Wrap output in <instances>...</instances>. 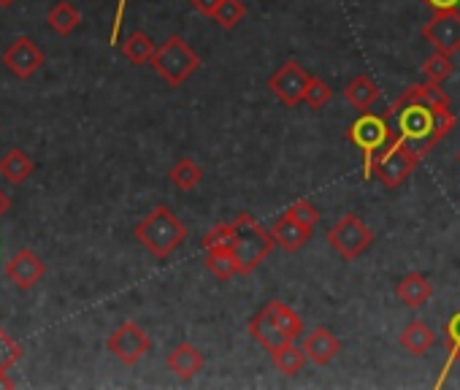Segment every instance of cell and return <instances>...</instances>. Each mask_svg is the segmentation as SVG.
I'll list each match as a JSON object with an SVG mask.
<instances>
[{
	"label": "cell",
	"instance_id": "obj_1",
	"mask_svg": "<svg viewBox=\"0 0 460 390\" xmlns=\"http://www.w3.org/2000/svg\"><path fill=\"white\" fill-rule=\"evenodd\" d=\"M390 117H393V125L398 130V138L417 146L420 155L430 152L455 128L449 95L441 90V84H433V82L411 84L393 103Z\"/></svg>",
	"mask_w": 460,
	"mask_h": 390
},
{
	"label": "cell",
	"instance_id": "obj_2",
	"mask_svg": "<svg viewBox=\"0 0 460 390\" xmlns=\"http://www.w3.org/2000/svg\"><path fill=\"white\" fill-rule=\"evenodd\" d=\"M136 242L157 258L165 261L184 239H187V226L168 209V207H155L138 226H136Z\"/></svg>",
	"mask_w": 460,
	"mask_h": 390
},
{
	"label": "cell",
	"instance_id": "obj_3",
	"mask_svg": "<svg viewBox=\"0 0 460 390\" xmlns=\"http://www.w3.org/2000/svg\"><path fill=\"white\" fill-rule=\"evenodd\" d=\"M277 242L271 236V231H266L250 212L236 215L234 220V250L236 263H239V274H252L271 253H274Z\"/></svg>",
	"mask_w": 460,
	"mask_h": 390
},
{
	"label": "cell",
	"instance_id": "obj_4",
	"mask_svg": "<svg viewBox=\"0 0 460 390\" xmlns=\"http://www.w3.org/2000/svg\"><path fill=\"white\" fill-rule=\"evenodd\" d=\"M398 138V130L393 125V117L390 111L385 114H360L349 128H347V141L355 144L363 157H366V176H371V168L374 163L379 160V155Z\"/></svg>",
	"mask_w": 460,
	"mask_h": 390
},
{
	"label": "cell",
	"instance_id": "obj_5",
	"mask_svg": "<svg viewBox=\"0 0 460 390\" xmlns=\"http://www.w3.org/2000/svg\"><path fill=\"white\" fill-rule=\"evenodd\" d=\"M149 66L155 68V74L165 84L179 87V84H184L200 68V58H198V52L181 36H168L157 47V52H155Z\"/></svg>",
	"mask_w": 460,
	"mask_h": 390
},
{
	"label": "cell",
	"instance_id": "obj_6",
	"mask_svg": "<svg viewBox=\"0 0 460 390\" xmlns=\"http://www.w3.org/2000/svg\"><path fill=\"white\" fill-rule=\"evenodd\" d=\"M420 149L417 146H411L409 141H403V138H395L382 155H379V160L374 163V168H371V173L374 176H379V182L387 187V190H395V187H401L411 173H414V168L420 165Z\"/></svg>",
	"mask_w": 460,
	"mask_h": 390
},
{
	"label": "cell",
	"instance_id": "obj_7",
	"mask_svg": "<svg viewBox=\"0 0 460 390\" xmlns=\"http://www.w3.org/2000/svg\"><path fill=\"white\" fill-rule=\"evenodd\" d=\"M374 242L371 228L358 217V215H344L331 231H328V244L344 258V261H355L360 258Z\"/></svg>",
	"mask_w": 460,
	"mask_h": 390
},
{
	"label": "cell",
	"instance_id": "obj_8",
	"mask_svg": "<svg viewBox=\"0 0 460 390\" xmlns=\"http://www.w3.org/2000/svg\"><path fill=\"white\" fill-rule=\"evenodd\" d=\"M312 82V74L298 60H285L269 79V90L290 109L301 106L306 98V87Z\"/></svg>",
	"mask_w": 460,
	"mask_h": 390
},
{
	"label": "cell",
	"instance_id": "obj_9",
	"mask_svg": "<svg viewBox=\"0 0 460 390\" xmlns=\"http://www.w3.org/2000/svg\"><path fill=\"white\" fill-rule=\"evenodd\" d=\"M106 350L122 360L125 366L138 363L149 350H152V339L146 336V331L136 323H122L109 339H106Z\"/></svg>",
	"mask_w": 460,
	"mask_h": 390
},
{
	"label": "cell",
	"instance_id": "obj_10",
	"mask_svg": "<svg viewBox=\"0 0 460 390\" xmlns=\"http://www.w3.org/2000/svg\"><path fill=\"white\" fill-rule=\"evenodd\" d=\"M44 63H47V58H44L41 47L28 36H17L4 52V66L17 79H31L39 68H44Z\"/></svg>",
	"mask_w": 460,
	"mask_h": 390
},
{
	"label": "cell",
	"instance_id": "obj_11",
	"mask_svg": "<svg viewBox=\"0 0 460 390\" xmlns=\"http://www.w3.org/2000/svg\"><path fill=\"white\" fill-rule=\"evenodd\" d=\"M422 39L444 55L460 52V14L457 12H441L430 22L422 25Z\"/></svg>",
	"mask_w": 460,
	"mask_h": 390
},
{
	"label": "cell",
	"instance_id": "obj_12",
	"mask_svg": "<svg viewBox=\"0 0 460 390\" xmlns=\"http://www.w3.org/2000/svg\"><path fill=\"white\" fill-rule=\"evenodd\" d=\"M47 274V263L33 253V250H20L9 258L6 263V277L20 288V290H31L33 285H39Z\"/></svg>",
	"mask_w": 460,
	"mask_h": 390
},
{
	"label": "cell",
	"instance_id": "obj_13",
	"mask_svg": "<svg viewBox=\"0 0 460 390\" xmlns=\"http://www.w3.org/2000/svg\"><path fill=\"white\" fill-rule=\"evenodd\" d=\"M250 333H252V339L271 355V352H277L279 347H285L288 341H293L279 325H277V320L271 317V312L263 306V312H258L252 320H250Z\"/></svg>",
	"mask_w": 460,
	"mask_h": 390
},
{
	"label": "cell",
	"instance_id": "obj_14",
	"mask_svg": "<svg viewBox=\"0 0 460 390\" xmlns=\"http://www.w3.org/2000/svg\"><path fill=\"white\" fill-rule=\"evenodd\" d=\"M312 231H314V228L301 226L298 220H293V217L285 212V215L274 223L271 236H274V242H277L279 250H285V253H298V250L312 239Z\"/></svg>",
	"mask_w": 460,
	"mask_h": 390
},
{
	"label": "cell",
	"instance_id": "obj_15",
	"mask_svg": "<svg viewBox=\"0 0 460 390\" xmlns=\"http://www.w3.org/2000/svg\"><path fill=\"white\" fill-rule=\"evenodd\" d=\"M339 350H341V341H339L325 325H317V328L306 336V341H304L306 358H309L312 363H317V366H328V363L339 355Z\"/></svg>",
	"mask_w": 460,
	"mask_h": 390
},
{
	"label": "cell",
	"instance_id": "obj_16",
	"mask_svg": "<svg viewBox=\"0 0 460 390\" xmlns=\"http://www.w3.org/2000/svg\"><path fill=\"white\" fill-rule=\"evenodd\" d=\"M165 363H168V368H171L179 379L190 382V379L203 368V355H200V350H198L195 344L181 341V344H176V347L168 352Z\"/></svg>",
	"mask_w": 460,
	"mask_h": 390
},
{
	"label": "cell",
	"instance_id": "obj_17",
	"mask_svg": "<svg viewBox=\"0 0 460 390\" xmlns=\"http://www.w3.org/2000/svg\"><path fill=\"white\" fill-rule=\"evenodd\" d=\"M395 296H398V301H403L409 309H420V306L433 296V285L428 282V277L411 271V274H406V277L395 285Z\"/></svg>",
	"mask_w": 460,
	"mask_h": 390
},
{
	"label": "cell",
	"instance_id": "obj_18",
	"mask_svg": "<svg viewBox=\"0 0 460 390\" xmlns=\"http://www.w3.org/2000/svg\"><path fill=\"white\" fill-rule=\"evenodd\" d=\"M379 98H382L379 84H376L371 76H366V74L355 76V79L344 87V101H347V103H352V106H355V109H360V111L371 109Z\"/></svg>",
	"mask_w": 460,
	"mask_h": 390
},
{
	"label": "cell",
	"instance_id": "obj_19",
	"mask_svg": "<svg viewBox=\"0 0 460 390\" xmlns=\"http://www.w3.org/2000/svg\"><path fill=\"white\" fill-rule=\"evenodd\" d=\"M33 173V160L22 149H9L0 157V176L6 184H22Z\"/></svg>",
	"mask_w": 460,
	"mask_h": 390
},
{
	"label": "cell",
	"instance_id": "obj_20",
	"mask_svg": "<svg viewBox=\"0 0 460 390\" xmlns=\"http://www.w3.org/2000/svg\"><path fill=\"white\" fill-rule=\"evenodd\" d=\"M433 341H436V336H433V331L422 320H414V323H409L401 331V347L409 355H414V358H422L433 347Z\"/></svg>",
	"mask_w": 460,
	"mask_h": 390
},
{
	"label": "cell",
	"instance_id": "obj_21",
	"mask_svg": "<svg viewBox=\"0 0 460 390\" xmlns=\"http://www.w3.org/2000/svg\"><path fill=\"white\" fill-rule=\"evenodd\" d=\"M47 25L58 33V36H71L79 25H82V14L76 12L74 4H68V0H60V4H55L47 14Z\"/></svg>",
	"mask_w": 460,
	"mask_h": 390
},
{
	"label": "cell",
	"instance_id": "obj_22",
	"mask_svg": "<svg viewBox=\"0 0 460 390\" xmlns=\"http://www.w3.org/2000/svg\"><path fill=\"white\" fill-rule=\"evenodd\" d=\"M206 269L219 279V282H227L230 277L239 274V263H236V255L230 247H211L206 250Z\"/></svg>",
	"mask_w": 460,
	"mask_h": 390
},
{
	"label": "cell",
	"instance_id": "obj_23",
	"mask_svg": "<svg viewBox=\"0 0 460 390\" xmlns=\"http://www.w3.org/2000/svg\"><path fill=\"white\" fill-rule=\"evenodd\" d=\"M155 52H157V47H155V41L146 36V33H141V31H133L125 41H122V55L133 63V66H144V63H152V58H155Z\"/></svg>",
	"mask_w": 460,
	"mask_h": 390
},
{
	"label": "cell",
	"instance_id": "obj_24",
	"mask_svg": "<svg viewBox=\"0 0 460 390\" xmlns=\"http://www.w3.org/2000/svg\"><path fill=\"white\" fill-rule=\"evenodd\" d=\"M168 176H171V184H173V187H179V190L190 192V190H195V187L200 184V179H203V168H200L192 157H179Z\"/></svg>",
	"mask_w": 460,
	"mask_h": 390
},
{
	"label": "cell",
	"instance_id": "obj_25",
	"mask_svg": "<svg viewBox=\"0 0 460 390\" xmlns=\"http://www.w3.org/2000/svg\"><path fill=\"white\" fill-rule=\"evenodd\" d=\"M266 309L271 312V317L277 320V325H279V328H282L293 341L304 333V323H301V317H298V315H296V309H293V306H288L285 301H277V298H274V301H269V304H266Z\"/></svg>",
	"mask_w": 460,
	"mask_h": 390
},
{
	"label": "cell",
	"instance_id": "obj_26",
	"mask_svg": "<svg viewBox=\"0 0 460 390\" xmlns=\"http://www.w3.org/2000/svg\"><path fill=\"white\" fill-rule=\"evenodd\" d=\"M20 355H22V347L0 328V387H14V382L6 379V371L20 360Z\"/></svg>",
	"mask_w": 460,
	"mask_h": 390
},
{
	"label": "cell",
	"instance_id": "obj_27",
	"mask_svg": "<svg viewBox=\"0 0 460 390\" xmlns=\"http://www.w3.org/2000/svg\"><path fill=\"white\" fill-rule=\"evenodd\" d=\"M271 360H274L277 371H282V374H288V377H296V374L304 368L306 352H301L293 341H288L285 347H279L277 352H271Z\"/></svg>",
	"mask_w": 460,
	"mask_h": 390
},
{
	"label": "cell",
	"instance_id": "obj_28",
	"mask_svg": "<svg viewBox=\"0 0 460 390\" xmlns=\"http://www.w3.org/2000/svg\"><path fill=\"white\" fill-rule=\"evenodd\" d=\"M455 71V63H452V55H444V52H433L425 63H422V74H425V82H433V84H444Z\"/></svg>",
	"mask_w": 460,
	"mask_h": 390
},
{
	"label": "cell",
	"instance_id": "obj_29",
	"mask_svg": "<svg viewBox=\"0 0 460 390\" xmlns=\"http://www.w3.org/2000/svg\"><path fill=\"white\" fill-rule=\"evenodd\" d=\"M244 14H247V6L242 4V0H219V6H217L211 20L225 31H234L244 20Z\"/></svg>",
	"mask_w": 460,
	"mask_h": 390
},
{
	"label": "cell",
	"instance_id": "obj_30",
	"mask_svg": "<svg viewBox=\"0 0 460 390\" xmlns=\"http://www.w3.org/2000/svg\"><path fill=\"white\" fill-rule=\"evenodd\" d=\"M447 347H449V355H447V363H444V377L452 368V363L460 360V309L447 323Z\"/></svg>",
	"mask_w": 460,
	"mask_h": 390
},
{
	"label": "cell",
	"instance_id": "obj_31",
	"mask_svg": "<svg viewBox=\"0 0 460 390\" xmlns=\"http://www.w3.org/2000/svg\"><path fill=\"white\" fill-rule=\"evenodd\" d=\"M331 98H333V90L328 87V82H323V79L312 76V82H309V87H306V98H304V103H306V106H312V109H323Z\"/></svg>",
	"mask_w": 460,
	"mask_h": 390
},
{
	"label": "cell",
	"instance_id": "obj_32",
	"mask_svg": "<svg viewBox=\"0 0 460 390\" xmlns=\"http://www.w3.org/2000/svg\"><path fill=\"white\" fill-rule=\"evenodd\" d=\"M203 250H211V247H230L234 244V223L227 226H214L206 236H203Z\"/></svg>",
	"mask_w": 460,
	"mask_h": 390
},
{
	"label": "cell",
	"instance_id": "obj_33",
	"mask_svg": "<svg viewBox=\"0 0 460 390\" xmlns=\"http://www.w3.org/2000/svg\"><path fill=\"white\" fill-rule=\"evenodd\" d=\"M288 215L293 217V220H298L301 226H306V228H314L317 223H320V212L304 199V201H296L290 209H288Z\"/></svg>",
	"mask_w": 460,
	"mask_h": 390
},
{
	"label": "cell",
	"instance_id": "obj_34",
	"mask_svg": "<svg viewBox=\"0 0 460 390\" xmlns=\"http://www.w3.org/2000/svg\"><path fill=\"white\" fill-rule=\"evenodd\" d=\"M422 4H425L433 14H441V12H457V9H460V0H422Z\"/></svg>",
	"mask_w": 460,
	"mask_h": 390
},
{
	"label": "cell",
	"instance_id": "obj_35",
	"mask_svg": "<svg viewBox=\"0 0 460 390\" xmlns=\"http://www.w3.org/2000/svg\"><path fill=\"white\" fill-rule=\"evenodd\" d=\"M190 6L198 12V14H203V17H214V12H217V6H219V0H190Z\"/></svg>",
	"mask_w": 460,
	"mask_h": 390
},
{
	"label": "cell",
	"instance_id": "obj_36",
	"mask_svg": "<svg viewBox=\"0 0 460 390\" xmlns=\"http://www.w3.org/2000/svg\"><path fill=\"white\" fill-rule=\"evenodd\" d=\"M9 207H12V199H9V195H6L4 190H0V217H4V215L9 212Z\"/></svg>",
	"mask_w": 460,
	"mask_h": 390
},
{
	"label": "cell",
	"instance_id": "obj_37",
	"mask_svg": "<svg viewBox=\"0 0 460 390\" xmlns=\"http://www.w3.org/2000/svg\"><path fill=\"white\" fill-rule=\"evenodd\" d=\"M130 4V0H119V14H117V25H114V33H111V41H117V31H119V22H122V12L125 6Z\"/></svg>",
	"mask_w": 460,
	"mask_h": 390
},
{
	"label": "cell",
	"instance_id": "obj_38",
	"mask_svg": "<svg viewBox=\"0 0 460 390\" xmlns=\"http://www.w3.org/2000/svg\"><path fill=\"white\" fill-rule=\"evenodd\" d=\"M14 4V0H0V6H12Z\"/></svg>",
	"mask_w": 460,
	"mask_h": 390
},
{
	"label": "cell",
	"instance_id": "obj_39",
	"mask_svg": "<svg viewBox=\"0 0 460 390\" xmlns=\"http://www.w3.org/2000/svg\"><path fill=\"white\" fill-rule=\"evenodd\" d=\"M457 163H460V149H457Z\"/></svg>",
	"mask_w": 460,
	"mask_h": 390
}]
</instances>
